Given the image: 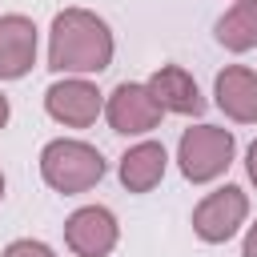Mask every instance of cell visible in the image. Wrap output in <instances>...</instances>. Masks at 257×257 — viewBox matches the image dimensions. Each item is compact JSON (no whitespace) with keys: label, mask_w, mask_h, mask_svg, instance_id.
<instances>
[{"label":"cell","mask_w":257,"mask_h":257,"mask_svg":"<svg viewBox=\"0 0 257 257\" xmlns=\"http://www.w3.org/2000/svg\"><path fill=\"white\" fill-rule=\"evenodd\" d=\"M161 116H165V112H161V104L153 100L149 84H137V80L116 84V88L108 92V100H104V120H108V128L120 133V137L153 133V128L161 124Z\"/></svg>","instance_id":"obj_5"},{"label":"cell","mask_w":257,"mask_h":257,"mask_svg":"<svg viewBox=\"0 0 257 257\" xmlns=\"http://www.w3.org/2000/svg\"><path fill=\"white\" fill-rule=\"evenodd\" d=\"M145 84H149L153 100L161 104V112H177V116H201L205 112V96L181 64H161Z\"/></svg>","instance_id":"obj_9"},{"label":"cell","mask_w":257,"mask_h":257,"mask_svg":"<svg viewBox=\"0 0 257 257\" xmlns=\"http://www.w3.org/2000/svg\"><path fill=\"white\" fill-rule=\"evenodd\" d=\"M241 257H257V221L249 225V233H245V245H241Z\"/></svg>","instance_id":"obj_14"},{"label":"cell","mask_w":257,"mask_h":257,"mask_svg":"<svg viewBox=\"0 0 257 257\" xmlns=\"http://www.w3.org/2000/svg\"><path fill=\"white\" fill-rule=\"evenodd\" d=\"M112 32L108 24L88 12V8H64L52 16L48 28V68L52 72H72V76H92L112 64Z\"/></svg>","instance_id":"obj_1"},{"label":"cell","mask_w":257,"mask_h":257,"mask_svg":"<svg viewBox=\"0 0 257 257\" xmlns=\"http://www.w3.org/2000/svg\"><path fill=\"white\" fill-rule=\"evenodd\" d=\"M213 96H217V108L237 120V124H253L257 120V72L245 68V64H229L217 72L213 80Z\"/></svg>","instance_id":"obj_10"},{"label":"cell","mask_w":257,"mask_h":257,"mask_svg":"<svg viewBox=\"0 0 257 257\" xmlns=\"http://www.w3.org/2000/svg\"><path fill=\"white\" fill-rule=\"evenodd\" d=\"M8 112H12V108H8V96H4V92H0V128H4V124H8Z\"/></svg>","instance_id":"obj_16"},{"label":"cell","mask_w":257,"mask_h":257,"mask_svg":"<svg viewBox=\"0 0 257 257\" xmlns=\"http://www.w3.org/2000/svg\"><path fill=\"white\" fill-rule=\"evenodd\" d=\"M0 257H56L44 241H32V237H20V241H12Z\"/></svg>","instance_id":"obj_13"},{"label":"cell","mask_w":257,"mask_h":257,"mask_svg":"<svg viewBox=\"0 0 257 257\" xmlns=\"http://www.w3.org/2000/svg\"><path fill=\"white\" fill-rule=\"evenodd\" d=\"M233 153H237V141H233L229 128H221V124H197V128L181 133L177 165H181L185 181L205 185V181H217L233 165Z\"/></svg>","instance_id":"obj_3"},{"label":"cell","mask_w":257,"mask_h":257,"mask_svg":"<svg viewBox=\"0 0 257 257\" xmlns=\"http://www.w3.org/2000/svg\"><path fill=\"white\" fill-rule=\"evenodd\" d=\"M36 64V24L20 12L0 16V80H20Z\"/></svg>","instance_id":"obj_8"},{"label":"cell","mask_w":257,"mask_h":257,"mask_svg":"<svg viewBox=\"0 0 257 257\" xmlns=\"http://www.w3.org/2000/svg\"><path fill=\"white\" fill-rule=\"evenodd\" d=\"M40 177L48 189L72 197V193H88L100 177H104V157L96 145L88 141H72V137H56L40 149Z\"/></svg>","instance_id":"obj_2"},{"label":"cell","mask_w":257,"mask_h":257,"mask_svg":"<svg viewBox=\"0 0 257 257\" xmlns=\"http://www.w3.org/2000/svg\"><path fill=\"white\" fill-rule=\"evenodd\" d=\"M245 173H249V181L257 185V141L249 145V153H245Z\"/></svg>","instance_id":"obj_15"},{"label":"cell","mask_w":257,"mask_h":257,"mask_svg":"<svg viewBox=\"0 0 257 257\" xmlns=\"http://www.w3.org/2000/svg\"><path fill=\"white\" fill-rule=\"evenodd\" d=\"M245 217H249V197H245V189L221 185V189L205 193L201 205L193 209V233H197L201 241H209V245H221V241H229V237L245 225Z\"/></svg>","instance_id":"obj_4"},{"label":"cell","mask_w":257,"mask_h":257,"mask_svg":"<svg viewBox=\"0 0 257 257\" xmlns=\"http://www.w3.org/2000/svg\"><path fill=\"white\" fill-rule=\"evenodd\" d=\"M217 44L229 52H249L257 48V0H237L221 20H217Z\"/></svg>","instance_id":"obj_12"},{"label":"cell","mask_w":257,"mask_h":257,"mask_svg":"<svg viewBox=\"0 0 257 257\" xmlns=\"http://www.w3.org/2000/svg\"><path fill=\"white\" fill-rule=\"evenodd\" d=\"M116 237H120V225L104 205H84L64 221V245L76 257H108L116 249Z\"/></svg>","instance_id":"obj_7"},{"label":"cell","mask_w":257,"mask_h":257,"mask_svg":"<svg viewBox=\"0 0 257 257\" xmlns=\"http://www.w3.org/2000/svg\"><path fill=\"white\" fill-rule=\"evenodd\" d=\"M165 165H169L165 145H161V141H141V145H133V149L120 157V169H116V173H120V185H124L128 193H149V189L161 185Z\"/></svg>","instance_id":"obj_11"},{"label":"cell","mask_w":257,"mask_h":257,"mask_svg":"<svg viewBox=\"0 0 257 257\" xmlns=\"http://www.w3.org/2000/svg\"><path fill=\"white\" fill-rule=\"evenodd\" d=\"M44 108H48V116H52L56 124H64V128H88V124L104 112V100H100V92H96L92 80H84V76H64V80L48 84Z\"/></svg>","instance_id":"obj_6"},{"label":"cell","mask_w":257,"mask_h":257,"mask_svg":"<svg viewBox=\"0 0 257 257\" xmlns=\"http://www.w3.org/2000/svg\"><path fill=\"white\" fill-rule=\"evenodd\" d=\"M0 201H4V173H0Z\"/></svg>","instance_id":"obj_17"}]
</instances>
